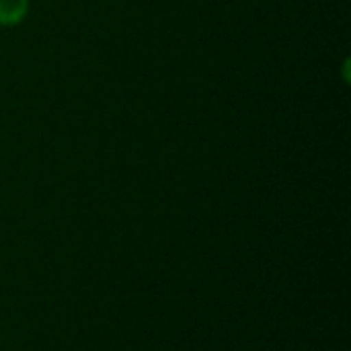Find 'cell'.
Here are the masks:
<instances>
[{
	"instance_id": "6da1fadb",
	"label": "cell",
	"mask_w": 351,
	"mask_h": 351,
	"mask_svg": "<svg viewBox=\"0 0 351 351\" xmlns=\"http://www.w3.org/2000/svg\"><path fill=\"white\" fill-rule=\"evenodd\" d=\"M29 14V0H0V27H14Z\"/></svg>"
}]
</instances>
